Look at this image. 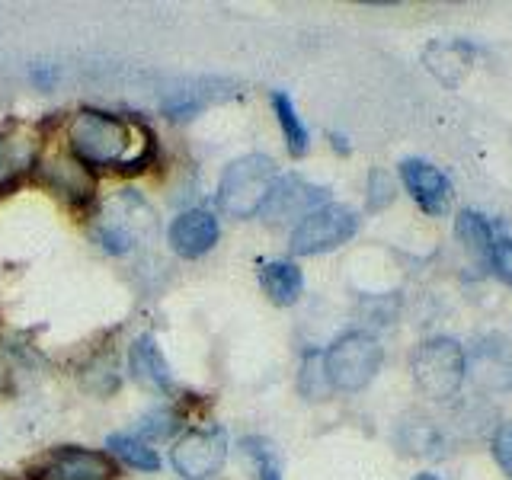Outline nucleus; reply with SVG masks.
<instances>
[{
	"label": "nucleus",
	"mask_w": 512,
	"mask_h": 480,
	"mask_svg": "<svg viewBox=\"0 0 512 480\" xmlns=\"http://www.w3.org/2000/svg\"><path fill=\"white\" fill-rule=\"evenodd\" d=\"M384 362V349L375 336L362 330H349L340 340H333L324 352L327 381L333 391H362L375 381Z\"/></svg>",
	"instance_id": "4"
},
{
	"label": "nucleus",
	"mask_w": 512,
	"mask_h": 480,
	"mask_svg": "<svg viewBox=\"0 0 512 480\" xmlns=\"http://www.w3.org/2000/svg\"><path fill=\"white\" fill-rule=\"evenodd\" d=\"M397 196V186L391 180V173H384L381 167H375L368 173V208L372 212H381V208H388Z\"/></svg>",
	"instance_id": "22"
},
{
	"label": "nucleus",
	"mask_w": 512,
	"mask_h": 480,
	"mask_svg": "<svg viewBox=\"0 0 512 480\" xmlns=\"http://www.w3.org/2000/svg\"><path fill=\"white\" fill-rule=\"evenodd\" d=\"M276 160L266 154H247L231 160L218 183V205L228 218H253L276 183Z\"/></svg>",
	"instance_id": "2"
},
{
	"label": "nucleus",
	"mask_w": 512,
	"mask_h": 480,
	"mask_svg": "<svg viewBox=\"0 0 512 480\" xmlns=\"http://www.w3.org/2000/svg\"><path fill=\"white\" fill-rule=\"evenodd\" d=\"M359 231V218L346 205H320L317 212L301 218L292 231V253L295 256H317L343 247L346 240Z\"/></svg>",
	"instance_id": "5"
},
{
	"label": "nucleus",
	"mask_w": 512,
	"mask_h": 480,
	"mask_svg": "<svg viewBox=\"0 0 512 480\" xmlns=\"http://www.w3.org/2000/svg\"><path fill=\"white\" fill-rule=\"evenodd\" d=\"M298 391L308 400H324L333 388L327 381V368H324V352H308L301 362L298 372Z\"/></svg>",
	"instance_id": "20"
},
{
	"label": "nucleus",
	"mask_w": 512,
	"mask_h": 480,
	"mask_svg": "<svg viewBox=\"0 0 512 480\" xmlns=\"http://www.w3.org/2000/svg\"><path fill=\"white\" fill-rule=\"evenodd\" d=\"M468 58H471V48L461 42H439L426 48V68L439 80H445V84H448V71H455L452 77H458V71H464Z\"/></svg>",
	"instance_id": "18"
},
{
	"label": "nucleus",
	"mask_w": 512,
	"mask_h": 480,
	"mask_svg": "<svg viewBox=\"0 0 512 480\" xmlns=\"http://www.w3.org/2000/svg\"><path fill=\"white\" fill-rule=\"evenodd\" d=\"M128 365H132V372L141 384H148L154 391H170L173 388V378H170V365L164 359V352H160L157 340L151 333L138 336L132 343V352H128Z\"/></svg>",
	"instance_id": "12"
},
{
	"label": "nucleus",
	"mask_w": 512,
	"mask_h": 480,
	"mask_svg": "<svg viewBox=\"0 0 512 480\" xmlns=\"http://www.w3.org/2000/svg\"><path fill=\"white\" fill-rule=\"evenodd\" d=\"M106 448H109V455H116L119 461H125L128 468H135V471H157L160 468V458H157L154 448L144 439L132 436V432H116V436H109Z\"/></svg>",
	"instance_id": "16"
},
{
	"label": "nucleus",
	"mask_w": 512,
	"mask_h": 480,
	"mask_svg": "<svg viewBox=\"0 0 512 480\" xmlns=\"http://www.w3.org/2000/svg\"><path fill=\"white\" fill-rule=\"evenodd\" d=\"M32 160H36V148L26 138H0V186L13 183Z\"/></svg>",
	"instance_id": "19"
},
{
	"label": "nucleus",
	"mask_w": 512,
	"mask_h": 480,
	"mask_svg": "<svg viewBox=\"0 0 512 480\" xmlns=\"http://www.w3.org/2000/svg\"><path fill=\"white\" fill-rule=\"evenodd\" d=\"M490 448H493L496 464H500V468L512 477V423H503L500 429L493 432Z\"/></svg>",
	"instance_id": "23"
},
{
	"label": "nucleus",
	"mask_w": 512,
	"mask_h": 480,
	"mask_svg": "<svg viewBox=\"0 0 512 480\" xmlns=\"http://www.w3.org/2000/svg\"><path fill=\"white\" fill-rule=\"evenodd\" d=\"M244 448L250 452L253 464H256V474L260 480H282V468H279V458L272 452V445L266 439H247Z\"/></svg>",
	"instance_id": "21"
},
{
	"label": "nucleus",
	"mask_w": 512,
	"mask_h": 480,
	"mask_svg": "<svg viewBox=\"0 0 512 480\" xmlns=\"http://www.w3.org/2000/svg\"><path fill=\"white\" fill-rule=\"evenodd\" d=\"M272 109H276V119L282 125V135H285V144H288V151H292L295 157H301L304 151H308V125L301 122L298 116V109L292 103V96L276 90L272 93Z\"/></svg>",
	"instance_id": "17"
},
{
	"label": "nucleus",
	"mask_w": 512,
	"mask_h": 480,
	"mask_svg": "<svg viewBox=\"0 0 512 480\" xmlns=\"http://www.w3.org/2000/svg\"><path fill=\"white\" fill-rule=\"evenodd\" d=\"M455 234L464 244V250H468L477 263H484V266L490 263L496 237H493V228H490V221L484 215H477V212H471V208H464V212L455 218Z\"/></svg>",
	"instance_id": "15"
},
{
	"label": "nucleus",
	"mask_w": 512,
	"mask_h": 480,
	"mask_svg": "<svg viewBox=\"0 0 512 480\" xmlns=\"http://www.w3.org/2000/svg\"><path fill=\"white\" fill-rule=\"evenodd\" d=\"M170 250L183 260H199L218 244V218L205 208H189V212L176 215L170 221Z\"/></svg>",
	"instance_id": "10"
},
{
	"label": "nucleus",
	"mask_w": 512,
	"mask_h": 480,
	"mask_svg": "<svg viewBox=\"0 0 512 480\" xmlns=\"http://www.w3.org/2000/svg\"><path fill=\"white\" fill-rule=\"evenodd\" d=\"M4 391H7V368L0 365V394H4Z\"/></svg>",
	"instance_id": "25"
},
{
	"label": "nucleus",
	"mask_w": 512,
	"mask_h": 480,
	"mask_svg": "<svg viewBox=\"0 0 512 480\" xmlns=\"http://www.w3.org/2000/svg\"><path fill=\"white\" fill-rule=\"evenodd\" d=\"M119 464L112 461L109 452H96V448H80V445H61L48 455L36 480H116Z\"/></svg>",
	"instance_id": "6"
},
{
	"label": "nucleus",
	"mask_w": 512,
	"mask_h": 480,
	"mask_svg": "<svg viewBox=\"0 0 512 480\" xmlns=\"http://www.w3.org/2000/svg\"><path fill=\"white\" fill-rule=\"evenodd\" d=\"M468 372L474 381L487 391H509L512 388V346L503 340L500 333L484 336L474 352H471V365Z\"/></svg>",
	"instance_id": "11"
},
{
	"label": "nucleus",
	"mask_w": 512,
	"mask_h": 480,
	"mask_svg": "<svg viewBox=\"0 0 512 480\" xmlns=\"http://www.w3.org/2000/svg\"><path fill=\"white\" fill-rule=\"evenodd\" d=\"M400 180H404L413 202L426 215H442L448 202H452V183H448V176L423 157H407L400 164Z\"/></svg>",
	"instance_id": "9"
},
{
	"label": "nucleus",
	"mask_w": 512,
	"mask_h": 480,
	"mask_svg": "<svg viewBox=\"0 0 512 480\" xmlns=\"http://www.w3.org/2000/svg\"><path fill=\"white\" fill-rule=\"evenodd\" d=\"M413 480H439V477L436 474H416Z\"/></svg>",
	"instance_id": "26"
},
{
	"label": "nucleus",
	"mask_w": 512,
	"mask_h": 480,
	"mask_svg": "<svg viewBox=\"0 0 512 480\" xmlns=\"http://www.w3.org/2000/svg\"><path fill=\"white\" fill-rule=\"evenodd\" d=\"M42 173H45L48 186L77 199V202H87L93 196V186H96L93 173L74 157H52L48 164H42Z\"/></svg>",
	"instance_id": "13"
},
{
	"label": "nucleus",
	"mask_w": 512,
	"mask_h": 480,
	"mask_svg": "<svg viewBox=\"0 0 512 480\" xmlns=\"http://www.w3.org/2000/svg\"><path fill=\"white\" fill-rule=\"evenodd\" d=\"M327 189H320L301 176H282V180L272 183L269 196L260 208V215L269 224H285V221H301L311 212H317L320 205H327Z\"/></svg>",
	"instance_id": "8"
},
{
	"label": "nucleus",
	"mask_w": 512,
	"mask_h": 480,
	"mask_svg": "<svg viewBox=\"0 0 512 480\" xmlns=\"http://www.w3.org/2000/svg\"><path fill=\"white\" fill-rule=\"evenodd\" d=\"M224 455H228V439L221 429H196L173 445L170 461L176 474H183L186 480H208L221 471Z\"/></svg>",
	"instance_id": "7"
},
{
	"label": "nucleus",
	"mask_w": 512,
	"mask_h": 480,
	"mask_svg": "<svg viewBox=\"0 0 512 480\" xmlns=\"http://www.w3.org/2000/svg\"><path fill=\"white\" fill-rule=\"evenodd\" d=\"M410 372H413L416 388L426 397L452 400L461 391L464 375H468V356H464V349L455 340H448V336H432V340H423L413 349Z\"/></svg>",
	"instance_id": "3"
},
{
	"label": "nucleus",
	"mask_w": 512,
	"mask_h": 480,
	"mask_svg": "<svg viewBox=\"0 0 512 480\" xmlns=\"http://www.w3.org/2000/svg\"><path fill=\"white\" fill-rule=\"evenodd\" d=\"M71 157L87 170H144L154 157V135L135 119L112 116L103 109H80L68 125Z\"/></svg>",
	"instance_id": "1"
},
{
	"label": "nucleus",
	"mask_w": 512,
	"mask_h": 480,
	"mask_svg": "<svg viewBox=\"0 0 512 480\" xmlns=\"http://www.w3.org/2000/svg\"><path fill=\"white\" fill-rule=\"evenodd\" d=\"M493 272L500 276L506 285H512V240L509 237H496L493 244V256H490Z\"/></svg>",
	"instance_id": "24"
},
{
	"label": "nucleus",
	"mask_w": 512,
	"mask_h": 480,
	"mask_svg": "<svg viewBox=\"0 0 512 480\" xmlns=\"http://www.w3.org/2000/svg\"><path fill=\"white\" fill-rule=\"evenodd\" d=\"M260 285L263 292L269 295L272 304H279V308H288V304H295L304 292V276L295 263L288 260H276V263H266L263 272H260Z\"/></svg>",
	"instance_id": "14"
}]
</instances>
